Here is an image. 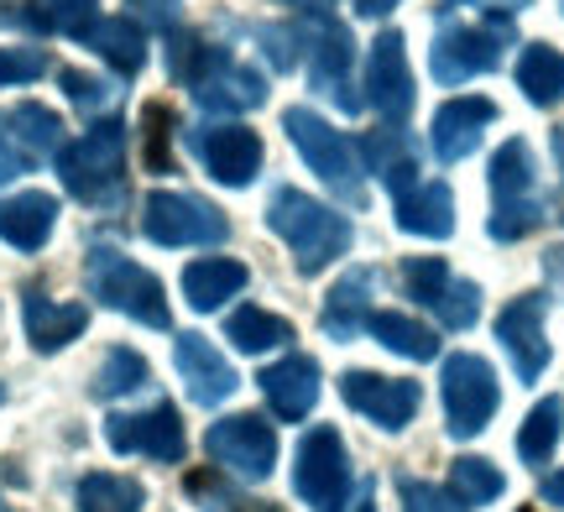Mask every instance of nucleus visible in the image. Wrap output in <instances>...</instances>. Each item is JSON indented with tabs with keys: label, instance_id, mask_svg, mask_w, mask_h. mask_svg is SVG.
Wrapping results in <instances>:
<instances>
[{
	"label": "nucleus",
	"instance_id": "a19ab883",
	"mask_svg": "<svg viewBox=\"0 0 564 512\" xmlns=\"http://www.w3.org/2000/svg\"><path fill=\"white\" fill-rule=\"evenodd\" d=\"M47 74V58L37 47H0V89L6 84H32Z\"/></svg>",
	"mask_w": 564,
	"mask_h": 512
},
{
	"label": "nucleus",
	"instance_id": "49530a36",
	"mask_svg": "<svg viewBox=\"0 0 564 512\" xmlns=\"http://www.w3.org/2000/svg\"><path fill=\"white\" fill-rule=\"evenodd\" d=\"M137 6V17L147 21H173V11H178V0H131Z\"/></svg>",
	"mask_w": 564,
	"mask_h": 512
},
{
	"label": "nucleus",
	"instance_id": "a211bd4d",
	"mask_svg": "<svg viewBox=\"0 0 564 512\" xmlns=\"http://www.w3.org/2000/svg\"><path fill=\"white\" fill-rule=\"evenodd\" d=\"M58 226V199L26 188L17 199H0V241L17 251H37Z\"/></svg>",
	"mask_w": 564,
	"mask_h": 512
},
{
	"label": "nucleus",
	"instance_id": "ea45409f",
	"mask_svg": "<svg viewBox=\"0 0 564 512\" xmlns=\"http://www.w3.org/2000/svg\"><path fill=\"white\" fill-rule=\"evenodd\" d=\"M141 126H147V167H152V173H167V167H173V157H167V137H173L167 105H147Z\"/></svg>",
	"mask_w": 564,
	"mask_h": 512
},
{
	"label": "nucleus",
	"instance_id": "dca6fc26",
	"mask_svg": "<svg viewBox=\"0 0 564 512\" xmlns=\"http://www.w3.org/2000/svg\"><path fill=\"white\" fill-rule=\"evenodd\" d=\"M497 37H507V21H497L491 32H444L440 42H434V79L444 84H465L476 79L481 68H491L497 63Z\"/></svg>",
	"mask_w": 564,
	"mask_h": 512
},
{
	"label": "nucleus",
	"instance_id": "8fccbe9b",
	"mask_svg": "<svg viewBox=\"0 0 564 512\" xmlns=\"http://www.w3.org/2000/svg\"><path fill=\"white\" fill-rule=\"evenodd\" d=\"M288 6H299V11H329V0H288Z\"/></svg>",
	"mask_w": 564,
	"mask_h": 512
},
{
	"label": "nucleus",
	"instance_id": "c9c22d12",
	"mask_svg": "<svg viewBox=\"0 0 564 512\" xmlns=\"http://www.w3.org/2000/svg\"><path fill=\"white\" fill-rule=\"evenodd\" d=\"M350 63H356V53H350V32L335 21V26L314 42V84H324V89L340 95V79L350 74Z\"/></svg>",
	"mask_w": 564,
	"mask_h": 512
},
{
	"label": "nucleus",
	"instance_id": "4c0bfd02",
	"mask_svg": "<svg viewBox=\"0 0 564 512\" xmlns=\"http://www.w3.org/2000/svg\"><path fill=\"white\" fill-rule=\"evenodd\" d=\"M444 283H449V266H444L440 257H408V262H403L408 298H419L423 308H434V298L444 293Z\"/></svg>",
	"mask_w": 564,
	"mask_h": 512
},
{
	"label": "nucleus",
	"instance_id": "2f4dec72",
	"mask_svg": "<svg viewBox=\"0 0 564 512\" xmlns=\"http://www.w3.org/2000/svg\"><path fill=\"white\" fill-rule=\"evenodd\" d=\"M560 429H564V403L560 397H544L523 418V429H518V455H523L528 466H549V455L560 445Z\"/></svg>",
	"mask_w": 564,
	"mask_h": 512
},
{
	"label": "nucleus",
	"instance_id": "7c9ffc66",
	"mask_svg": "<svg viewBox=\"0 0 564 512\" xmlns=\"http://www.w3.org/2000/svg\"><path fill=\"white\" fill-rule=\"evenodd\" d=\"M141 502H147V492L131 476L95 471L79 481V512H141Z\"/></svg>",
	"mask_w": 564,
	"mask_h": 512
},
{
	"label": "nucleus",
	"instance_id": "f704fd0d",
	"mask_svg": "<svg viewBox=\"0 0 564 512\" xmlns=\"http://www.w3.org/2000/svg\"><path fill=\"white\" fill-rule=\"evenodd\" d=\"M167 63H173V79L199 84V79H209V74L220 68L225 53H220V47H209V42H199L194 32H178V37H173V47H167Z\"/></svg>",
	"mask_w": 564,
	"mask_h": 512
},
{
	"label": "nucleus",
	"instance_id": "f3484780",
	"mask_svg": "<svg viewBox=\"0 0 564 512\" xmlns=\"http://www.w3.org/2000/svg\"><path fill=\"white\" fill-rule=\"evenodd\" d=\"M497 105L491 100H476V95H460V100H444V110L434 116V152L444 163H460L465 152H476L481 131L491 126Z\"/></svg>",
	"mask_w": 564,
	"mask_h": 512
},
{
	"label": "nucleus",
	"instance_id": "f257e3e1",
	"mask_svg": "<svg viewBox=\"0 0 564 512\" xmlns=\"http://www.w3.org/2000/svg\"><path fill=\"white\" fill-rule=\"evenodd\" d=\"M267 226L293 247L303 272H319V266H329L335 257H345V247H350V220L335 215V209H324L319 199L299 194V188H282L278 199H272Z\"/></svg>",
	"mask_w": 564,
	"mask_h": 512
},
{
	"label": "nucleus",
	"instance_id": "f8f14e48",
	"mask_svg": "<svg viewBox=\"0 0 564 512\" xmlns=\"http://www.w3.org/2000/svg\"><path fill=\"white\" fill-rule=\"evenodd\" d=\"M497 340L507 346L512 356V367L523 382H539L549 367V340H544V298H512L502 308V319H497Z\"/></svg>",
	"mask_w": 564,
	"mask_h": 512
},
{
	"label": "nucleus",
	"instance_id": "b1692460",
	"mask_svg": "<svg viewBox=\"0 0 564 512\" xmlns=\"http://www.w3.org/2000/svg\"><path fill=\"white\" fill-rule=\"evenodd\" d=\"M6 126H11V142L21 146L26 163L63 152V121L47 110V105H17V110L6 116Z\"/></svg>",
	"mask_w": 564,
	"mask_h": 512
},
{
	"label": "nucleus",
	"instance_id": "2eb2a0df",
	"mask_svg": "<svg viewBox=\"0 0 564 512\" xmlns=\"http://www.w3.org/2000/svg\"><path fill=\"white\" fill-rule=\"evenodd\" d=\"M257 382H262L267 403H272V413L282 424L308 418V408L319 403V361H308V356H288L278 367H267Z\"/></svg>",
	"mask_w": 564,
	"mask_h": 512
},
{
	"label": "nucleus",
	"instance_id": "a878e982",
	"mask_svg": "<svg viewBox=\"0 0 564 512\" xmlns=\"http://www.w3.org/2000/svg\"><path fill=\"white\" fill-rule=\"evenodd\" d=\"M366 325H371V335H377L387 350H398L408 361H434V356H440V335L429 325H419V319H408V314L382 308V314H371Z\"/></svg>",
	"mask_w": 564,
	"mask_h": 512
},
{
	"label": "nucleus",
	"instance_id": "603ef678",
	"mask_svg": "<svg viewBox=\"0 0 564 512\" xmlns=\"http://www.w3.org/2000/svg\"><path fill=\"white\" fill-rule=\"evenodd\" d=\"M356 512H377V508H371V487L361 492V508H356Z\"/></svg>",
	"mask_w": 564,
	"mask_h": 512
},
{
	"label": "nucleus",
	"instance_id": "37998d69",
	"mask_svg": "<svg viewBox=\"0 0 564 512\" xmlns=\"http://www.w3.org/2000/svg\"><path fill=\"white\" fill-rule=\"evenodd\" d=\"M403 512H465L455 497H444L429 481H403Z\"/></svg>",
	"mask_w": 564,
	"mask_h": 512
},
{
	"label": "nucleus",
	"instance_id": "79ce46f5",
	"mask_svg": "<svg viewBox=\"0 0 564 512\" xmlns=\"http://www.w3.org/2000/svg\"><path fill=\"white\" fill-rule=\"evenodd\" d=\"M539 226V209L528 205V199H507V205H497V215H491V236L497 241H518V236H528V230Z\"/></svg>",
	"mask_w": 564,
	"mask_h": 512
},
{
	"label": "nucleus",
	"instance_id": "de8ad7c7",
	"mask_svg": "<svg viewBox=\"0 0 564 512\" xmlns=\"http://www.w3.org/2000/svg\"><path fill=\"white\" fill-rule=\"evenodd\" d=\"M544 502H549V508H564V471L544 476Z\"/></svg>",
	"mask_w": 564,
	"mask_h": 512
},
{
	"label": "nucleus",
	"instance_id": "09e8293b",
	"mask_svg": "<svg viewBox=\"0 0 564 512\" xmlns=\"http://www.w3.org/2000/svg\"><path fill=\"white\" fill-rule=\"evenodd\" d=\"M392 6H398V0H356V11H361V17H387Z\"/></svg>",
	"mask_w": 564,
	"mask_h": 512
},
{
	"label": "nucleus",
	"instance_id": "f03ea898",
	"mask_svg": "<svg viewBox=\"0 0 564 512\" xmlns=\"http://www.w3.org/2000/svg\"><path fill=\"white\" fill-rule=\"evenodd\" d=\"M89 293H95L105 308H116V314H126V319H137V325H152V329L173 325L158 277H152L147 266H137L131 257L110 251V247L89 251Z\"/></svg>",
	"mask_w": 564,
	"mask_h": 512
},
{
	"label": "nucleus",
	"instance_id": "58836bf2",
	"mask_svg": "<svg viewBox=\"0 0 564 512\" xmlns=\"http://www.w3.org/2000/svg\"><path fill=\"white\" fill-rule=\"evenodd\" d=\"M434 314H440L449 329H470V325H476V314H481V293H476V283L449 277V283H444V293L434 298Z\"/></svg>",
	"mask_w": 564,
	"mask_h": 512
},
{
	"label": "nucleus",
	"instance_id": "72a5a7b5",
	"mask_svg": "<svg viewBox=\"0 0 564 512\" xmlns=\"http://www.w3.org/2000/svg\"><path fill=\"white\" fill-rule=\"evenodd\" d=\"M491 188H497V205L528 199V188H533V157H528L523 142H507L502 152L491 157Z\"/></svg>",
	"mask_w": 564,
	"mask_h": 512
},
{
	"label": "nucleus",
	"instance_id": "473e14b6",
	"mask_svg": "<svg viewBox=\"0 0 564 512\" xmlns=\"http://www.w3.org/2000/svg\"><path fill=\"white\" fill-rule=\"evenodd\" d=\"M361 157L377 167V173H382L398 194H403V188H413V173H419V167H413V157H408V146H403V137H398V131H371V137L361 142Z\"/></svg>",
	"mask_w": 564,
	"mask_h": 512
},
{
	"label": "nucleus",
	"instance_id": "6e6552de",
	"mask_svg": "<svg viewBox=\"0 0 564 512\" xmlns=\"http://www.w3.org/2000/svg\"><path fill=\"white\" fill-rule=\"evenodd\" d=\"M282 126H288L293 146L303 152V163L314 167L324 184L340 188L345 199H361V184H356V152H350V142H345L335 126L319 121V116L303 110V105H293V110L282 116Z\"/></svg>",
	"mask_w": 564,
	"mask_h": 512
},
{
	"label": "nucleus",
	"instance_id": "412c9836",
	"mask_svg": "<svg viewBox=\"0 0 564 512\" xmlns=\"http://www.w3.org/2000/svg\"><path fill=\"white\" fill-rule=\"evenodd\" d=\"M398 226L408 236H449L455 230V199L444 184H413L398 194Z\"/></svg>",
	"mask_w": 564,
	"mask_h": 512
},
{
	"label": "nucleus",
	"instance_id": "9b49d317",
	"mask_svg": "<svg viewBox=\"0 0 564 512\" xmlns=\"http://www.w3.org/2000/svg\"><path fill=\"white\" fill-rule=\"evenodd\" d=\"M366 105L387 116V121H403L413 110V79H408V53H403V32H382L366 53Z\"/></svg>",
	"mask_w": 564,
	"mask_h": 512
},
{
	"label": "nucleus",
	"instance_id": "0eeeda50",
	"mask_svg": "<svg viewBox=\"0 0 564 512\" xmlns=\"http://www.w3.org/2000/svg\"><path fill=\"white\" fill-rule=\"evenodd\" d=\"M204 450L215 455V466H225L241 481H267L272 466H278V434L262 413H236V418H220L204 434Z\"/></svg>",
	"mask_w": 564,
	"mask_h": 512
},
{
	"label": "nucleus",
	"instance_id": "cd10ccee",
	"mask_svg": "<svg viewBox=\"0 0 564 512\" xmlns=\"http://www.w3.org/2000/svg\"><path fill=\"white\" fill-rule=\"evenodd\" d=\"M518 84H523V95L533 105H560L564 100V53L533 42L523 53V63H518Z\"/></svg>",
	"mask_w": 564,
	"mask_h": 512
},
{
	"label": "nucleus",
	"instance_id": "4468645a",
	"mask_svg": "<svg viewBox=\"0 0 564 512\" xmlns=\"http://www.w3.org/2000/svg\"><path fill=\"white\" fill-rule=\"evenodd\" d=\"M199 157L220 184L246 188L262 167V137L246 131V126H215L209 137H199Z\"/></svg>",
	"mask_w": 564,
	"mask_h": 512
},
{
	"label": "nucleus",
	"instance_id": "4be33fe9",
	"mask_svg": "<svg viewBox=\"0 0 564 512\" xmlns=\"http://www.w3.org/2000/svg\"><path fill=\"white\" fill-rule=\"evenodd\" d=\"M194 95H199L204 110H251V105L267 100L262 79H257L251 68H241V63H230V58H225L209 79L194 84Z\"/></svg>",
	"mask_w": 564,
	"mask_h": 512
},
{
	"label": "nucleus",
	"instance_id": "1a4fd4ad",
	"mask_svg": "<svg viewBox=\"0 0 564 512\" xmlns=\"http://www.w3.org/2000/svg\"><path fill=\"white\" fill-rule=\"evenodd\" d=\"M105 439H110L116 455H147V460H162V466H178L183 460V418L167 403H158L147 413H116L105 424Z\"/></svg>",
	"mask_w": 564,
	"mask_h": 512
},
{
	"label": "nucleus",
	"instance_id": "9d476101",
	"mask_svg": "<svg viewBox=\"0 0 564 512\" xmlns=\"http://www.w3.org/2000/svg\"><path fill=\"white\" fill-rule=\"evenodd\" d=\"M340 397L361 418H371L377 429H408L413 413H419V382H392V377H377V371H345Z\"/></svg>",
	"mask_w": 564,
	"mask_h": 512
},
{
	"label": "nucleus",
	"instance_id": "3c124183",
	"mask_svg": "<svg viewBox=\"0 0 564 512\" xmlns=\"http://www.w3.org/2000/svg\"><path fill=\"white\" fill-rule=\"evenodd\" d=\"M236 512H282V508H272V502H241Z\"/></svg>",
	"mask_w": 564,
	"mask_h": 512
},
{
	"label": "nucleus",
	"instance_id": "7ed1b4c3",
	"mask_svg": "<svg viewBox=\"0 0 564 512\" xmlns=\"http://www.w3.org/2000/svg\"><path fill=\"white\" fill-rule=\"evenodd\" d=\"M121 167H126V131H121V121H100L89 137H79V142H68L58 152L63 188H68L74 199H89V205H100L105 194H116Z\"/></svg>",
	"mask_w": 564,
	"mask_h": 512
},
{
	"label": "nucleus",
	"instance_id": "39448f33",
	"mask_svg": "<svg viewBox=\"0 0 564 512\" xmlns=\"http://www.w3.org/2000/svg\"><path fill=\"white\" fill-rule=\"evenodd\" d=\"M293 487L314 512H340L350 497V460H345L340 434L319 424V429L303 434L299 445V466H293Z\"/></svg>",
	"mask_w": 564,
	"mask_h": 512
},
{
	"label": "nucleus",
	"instance_id": "aec40b11",
	"mask_svg": "<svg viewBox=\"0 0 564 512\" xmlns=\"http://www.w3.org/2000/svg\"><path fill=\"white\" fill-rule=\"evenodd\" d=\"M241 287H246V266L236 257H199V262L183 266V293H188V304L199 314H215Z\"/></svg>",
	"mask_w": 564,
	"mask_h": 512
},
{
	"label": "nucleus",
	"instance_id": "bb28decb",
	"mask_svg": "<svg viewBox=\"0 0 564 512\" xmlns=\"http://www.w3.org/2000/svg\"><path fill=\"white\" fill-rule=\"evenodd\" d=\"M95 53H100L110 68H121V74H137L141 63H147V37H141L137 17H110V21H95Z\"/></svg>",
	"mask_w": 564,
	"mask_h": 512
},
{
	"label": "nucleus",
	"instance_id": "423d86ee",
	"mask_svg": "<svg viewBox=\"0 0 564 512\" xmlns=\"http://www.w3.org/2000/svg\"><path fill=\"white\" fill-rule=\"evenodd\" d=\"M141 230L158 247H215L230 236V220L194 194H152L141 209Z\"/></svg>",
	"mask_w": 564,
	"mask_h": 512
},
{
	"label": "nucleus",
	"instance_id": "c03bdc74",
	"mask_svg": "<svg viewBox=\"0 0 564 512\" xmlns=\"http://www.w3.org/2000/svg\"><path fill=\"white\" fill-rule=\"evenodd\" d=\"M63 89H68V100L84 105V110H95V105L110 100V84L89 79V74H79V68H63Z\"/></svg>",
	"mask_w": 564,
	"mask_h": 512
},
{
	"label": "nucleus",
	"instance_id": "20e7f679",
	"mask_svg": "<svg viewBox=\"0 0 564 512\" xmlns=\"http://www.w3.org/2000/svg\"><path fill=\"white\" fill-rule=\"evenodd\" d=\"M440 397H444V429L455 439H476L486 429V418L502 403L497 388V371L486 367L481 356H449L440 377Z\"/></svg>",
	"mask_w": 564,
	"mask_h": 512
},
{
	"label": "nucleus",
	"instance_id": "393cba45",
	"mask_svg": "<svg viewBox=\"0 0 564 512\" xmlns=\"http://www.w3.org/2000/svg\"><path fill=\"white\" fill-rule=\"evenodd\" d=\"M225 340H236V350H246V356H262V350H272V346H288V340H293V325L257 304H241L225 319Z\"/></svg>",
	"mask_w": 564,
	"mask_h": 512
},
{
	"label": "nucleus",
	"instance_id": "6ab92c4d",
	"mask_svg": "<svg viewBox=\"0 0 564 512\" xmlns=\"http://www.w3.org/2000/svg\"><path fill=\"white\" fill-rule=\"evenodd\" d=\"M21 319H26V340L42 350V356H53L63 350L68 340H79L84 325H89V308L79 304H53V298H42L37 287L21 298Z\"/></svg>",
	"mask_w": 564,
	"mask_h": 512
},
{
	"label": "nucleus",
	"instance_id": "c756f323",
	"mask_svg": "<svg viewBox=\"0 0 564 512\" xmlns=\"http://www.w3.org/2000/svg\"><path fill=\"white\" fill-rule=\"evenodd\" d=\"M6 21H21V26H42V32H68V37H89L95 32V0H42L32 11H6Z\"/></svg>",
	"mask_w": 564,
	"mask_h": 512
},
{
	"label": "nucleus",
	"instance_id": "a18cd8bd",
	"mask_svg": "<svg viewBox=\"0 0 564 512\" xmlns=\"http://www.w3.org/2000/svg\"><path fill=\"white\" fill-rule=\"evenodd\" d=\"M21 163H26V157H21V146L11 142V131H6V116H0V184H6V178H17Z\"/></svg>",
	"mask_w": 564,
	"mask_h": 512
},
{
	"label": "nucleus",
	"instance_id": "e433bc0d",
	"mask_svg": "<svg viewBox=\"0 0 564 512\" xmlns=\"http://www.w3.org/2000/svg\"><path fill=\"white\" fill-rule=\"evenodd\" d=\"M147 377H152V371H147V361H141L137 350L116 346L110 356H105L100 377H95V397H126V392H137Z\"/></svg>",
	"mask_w": 564,
	"mask_h": 512
},
{
	"label": "nucleus",
	"instance_id": "c85d7f7f",
	"mask_svg": "<svg viewBox=\"0 0 564 512\" xmlns=\"http://www.w3.org/2000/svg\"><path fill=\"white\" fill-rule=\"evenodd\" d=\"M502 487H507L502 471H497L491 460H481V455H460V460L449 466V497H455L465 512L497 502V497H502Z\"/></svg>",
	"mask_w": 564,
	"mask_h": 512
},
{
	"label": "nucleus",
	"instance_id": "5701e85b",
	"mask_svg": "<svg viewBox=\"0 0 564 512\" xmlns=\"http://www.w3.org/2000/svg\"><path fill=\"white\" fill-rule=\"evenodd\" d=\"M371 272H350L340 283L329 287V298H324V329L335 335V340H350V335H361V325L371 319L366 308H371Z\"/></svg>",
	"mask_w": 564,
	"mask_h": 512
},
{
	"label": "nucleus",
	"instance_id": "ddd939ff",
	"mask_svg": "<svg viewBox=\"0 0 564 512\" xmlns=\"http://www.w3.org/2000/svg\"><path fill=\"white\" fill-rule=\"evenodd\" d=\"M173 361H178L183 388H188V397H194L199 408H220L225 397L236 392V371H230V361H225V356L209 346L204 335H194V329H188V335H178Z\"/></svg>",
	"mask_w": 564,
	"mask_h": 512
}]
</instances>
